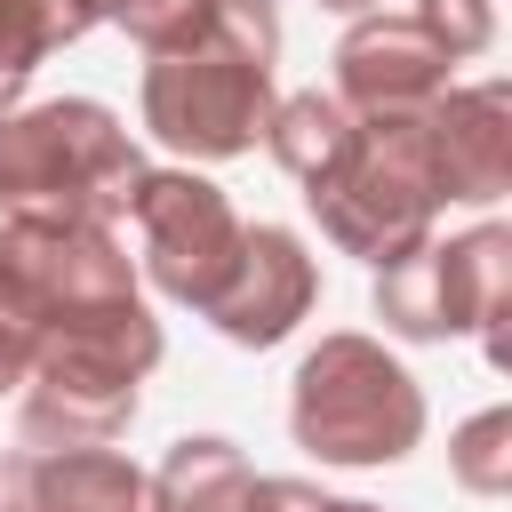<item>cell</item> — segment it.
Segmentation results:
<instances>
[{"label": "cell", "mask_w": 512, "mask_h": 512, "mask_svg": "<svg viewBox=\"0 0 512 512\" xmlns=\"http://www.w3.org/2000/svg\"><path fill=\"white\" fill-rule=\"evenodd\" d=\"M296 432H304L320 456L376 464V456H400V440L416 432V392H408V376L384 368L368 344H328V352L304 368Z\"/></svg>", "instance_id": "obj_1"}]
</instances>
